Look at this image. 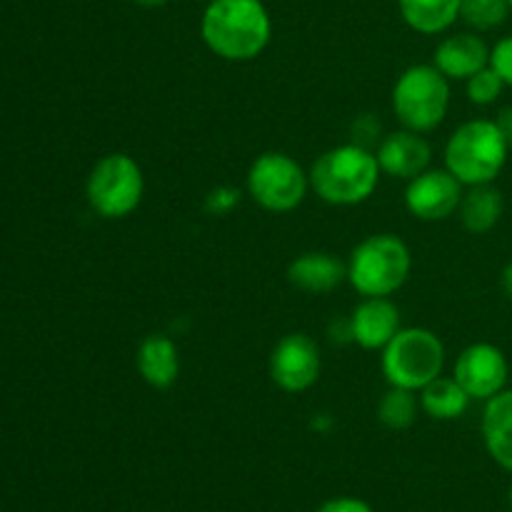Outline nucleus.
Listing matches in <instances>:
<instances>
[{
  "label": "nucleus",
  "mask_w": 512,
  "mask_h": 512,
  "mask_svg": "<svg viewBox=\"0 0 512 512\" xmlns=\"http://www.w3.org/2000/svg\"><path fill=\"white\" fill-rule=\"evenodd\" d=\"M500 283H503V290L505 295H508V300H512V260L503 268V278H500Z\"/></svg>",
  "instance_id": "cd10ccee"
},
{
  "label": "nucleus",
  "mask_w": 512,
  "mask_h": 512,
  "mask_svg": "<svg viewBox=\"0 0 512 512\" xmlns=\"http://www.w3.org/2000/svg\"><path fill=\"white\" fill-rule=\"evenodd\" d=\"M510 145L495 120H468L450 133L445 143V165L465 188L488 185L498 180L508 163Z\"/></svg>",
  "instance_id": "20e7f679"
},
{
  "label": "nucleus",
  "mask_w": 512,
  "mask_h": 512,
  "mask_svg": "<svg viewBox=\"0 0 512 512\" xmlns=\"http://www.w3.org/2000/svg\"><path fill=\"white\" fill-rule=\"evenodd\" d=\"M495 125H498V130L503 133L505 143H508L512 150V105H505V108L500 110L498 118H495Z\"/></svg>",
  "instance_id": "bb28decb"
},
{
  "label": "nucleus",
  "mask_w": 512,
  "mask_h": 512,
  "mask_svg": "<svg viewBox=\"0 0 512 512\" xmlns=\"http://www.w3.org/2000/svg\"><path fill=\"white\" fill-rule=\"evenodd\" d=\"M505 213V198L493 183L488 185H470L460 200V223L468 233L485 235L500 223Z\"/></svg>",
  "instance_id": "a211bd4d"
},
{
  "label": "nucleus",
  "mask_w": 512,
  "mask_h": 512,
  "mask_svg": "<svg viewBox=\"0 0 512 512\" xmlns=\"http://www.w3.org/2000/svg\"><path fill=\"white\" fill-rule=\"evenodd\" d=\"M320 348L310 335L288 333L275 343L268 360L270 380L283 393H305L320 380Z\"/></svg>",
  "instance_id": "1a4fd4ad"
},
{
  "label": "nucleus",
  "mask_w": 512,
  "mask_h": 512,
  "mask_svg": "<svg viewBox=\"0 0 512 512\" xmlns=\"http://www.w3.org/2000/svg\"><path fill=\"white\" fill-rule=\"evenodd\" d=\"M353 343L363 350H380L400 333V308L390 298H363L348 315Z\"/></svg>",
  "instance_id": "ddd939ff"
},
{
  "label": "nucleus",
  "mask_w": 512,
  "mask_h": 512,
  "mask_svg": "<svg viewBox=\"0 0 512 512\" xmlns=\"http://www.w3.org/2000/svg\"><path fill=\"white\" fill-rule=\"evenodd\" d=\"M315 512H373V508L360 498H333L325 500Z\"/></svg>",
  "instance_id": "a878e982"
},
{
  "label": "nucleus",
  "mask_w": 512,
  "mask_h": 512,
  "mask_svg": "<svg viewBox=\"0 0 512 512\" xmlns=\"http://www.w3.org/2000/svg\"><path fill=\"white\" fill-rule=\"evenodd\" d=\"M138 373L150 388L168 390L173 388L180 375V353L178 345L168 335H148L140 340L135 353Z\"/></svg>",
  "instance_id": "dca6fc26"
},
{
  "label": "nucleus",
  "mask_w": 512,
  "mask_h": 512,
  "mask_svg": "<svg viewBox=\"0 0 512 512\" xmlns=\"http://www.w3.org/2000/svg\"><path fill=\"white\" fill-rule=\"evenodd\" d=\"M245 190L268 213H293L310 190V175L293 155L268 150L250 163Z\"/></svg>",
  "instance_id": "6e6552de"
},
{
  "label": "nucleus",
  "mask_w": 512,
  "mask_h": 512,
  "mask_svg": "<svg viewBox=\"0 0 512 512\" xmlns=\"http://www.w3.org/2000/svg\"><path fill=\"white\" fill-rule=\"evenodd\" d=\"M465 185L448 168H428L418 178L408 180L405 208L413 218L440 223L458 213Z\"/></svg>",
  "instance_id": "9b49d317"
},
{
  "label": "nucleus",
  "mask_w": 512,
  "mask_h": 512,
  "mask_svg": "<svg viewBox=\"0 0 512 512\" xmlns=\"http://www.w3.org/2000/svg\"><path fill=\"white\" fill-rule=\"evenodd\" d=\"M380 368L388 385L420 393L430 380L443 375L445 345L440 335L428 328H400L383 348Z\"/></svg>",
  "instance_id": "423d86ee"
},
{
  "label": "nucleus",
  "mask_w": 512,
  "mask_h": 512,
  "mask_svg": "<svg viewBox=\"0 0 512 512\" xmlns=\"http://www.w3.org/2000/svg\"><path fill=\"white\" fill-rule=\"evenodd\" d=\"M308 175L310 190L323 203L350 208L373 198L383 170L373 150L360 143H345L318 155Z\"/></svg>",
  "instance_id": "f03ea898"
},
{
  "label": "nucleus",
  "mask_w": 512,
  "mask_h": 512,
  "mask_svg": "<svg viewBox=\"0 0 512 512\" xmlns=\"http://www.w3.org/2000/svg\"><path fill=\"white\" fill-rule=\"evenodd\" d=\"M418 398L420 410H423L428 418L443 420V423L463 418V415L468 413L470 403H473L470 395L463 390V385H460L453 375H450V378L438 375L435 380H430V383L420 390Z\"/></svg>",
  "instance_id": "aec40b11"
},
{
  "label": "nucleus",
  "mask_w": 512,
  "mask_h": 512,
  "mask_svg": "<svg viewBox=\"0 0 512 512\" xmlns=\"http://www.w3.org/2000/svg\"><path fill=\"white\" fill-rule=\"evenodd\" d=\"M420 410V398L415 390L390 385L378 400V420L388 430H408L415 423Z\"/></svg>",
  "instance_id": "412c9836"
},
{
  "label": "nucleus",
  "mask_w": 512,
  "mask_h": 512,
  "mask_svg": "<svg viewBox=\"0 0 512 512\" xmlns=\"http://www.w3.org/2000/svg\"><path fill=\"white\" fill-rule=\"evenodd\" d=\"M205 48L228 63H248L265 53L273 18L263 0H210L200 18Z\"/></svg>",
  "instance_id": "f257e3e1"
},
{
  "label": "nucleus",
  "mask_w": 512,
  "mask_h": 512,
  "mask_svg": "<svg viewBox=\"0 0 512 512\" xmlns=\"http://www.w3.org/2000/svg\"><path fill=\"white\" fill-rule=\"evenodd\" d=\"M285 275L293 288L310 295H325L333 293L340 283L348 280V263H343L338 255L328 253V250H308L290 260Z\"/></svg>",
  "instance_id": "2eb2a0df"
},
{
  "label": "nucleus",
  "mask_w": 512,
  "mask_h": 512,
  "mask_svg": "<svg viewBox=\"0 0 512 512\" xmlns=\"http://www.w3.org/2000/svg\"><path fill=\"white\" fill-rule=\"evenodd\" d=\"M508 3H510V10H512V0H508Z\"/></svg>",
  "instance_id": "7c9ffc66"
},
{
  "label": "nucleus",
  "mask_w": 512,
  "mask_h": 512,
  "mask_svg": "<svg viewBox=\"0 0 512 512\" xmlns=\"http://www.w3.org/2000/svg\"><path fill=\"white\" fill-rule=\"evenodd\" d=\"M433 65L453 83L468 80L490 65V45L478 33H453L435 48Z\"/></svg>",
  "instance_id": "4468645a"
},
{
  "label": "nucleus",
  "mask_w": 512,
  "mask_h": 512,
  "mask_svg": "<svg viewBox=\"0 0 512 512\" xmlns=\"http://www.w3.org/2000/svg\"><path fill=\"white\" fill-rule=\"evenodd\" d=\"M483 443L490 458L512 473V390L505 388L483 408Z\"/></svg>",
  "instance_id": "f3484780"
},
{
  "label": "nucleus",
  "mask_w": 512,
  "mask_h": 512,
  "mask_svg": "<svg viewBox=\"0 0 512 512\" xmlns=\"http://www.w3.org/2000/svg\"><path fill=\"white\" fill-rule=\"evenodd\" d=\"M508 85L503 83L498 73L493 68H483L480 73H475L473 78L465 80V93H468V100L473 105H480V108H488V105L498 103V98L503 95V90Z\"/></svg>",
  "instance_id": "5701e85b"
},
{
  "label": "nucleus",
  "mask_w": 512,
  "mask_h": 512,
  "mask_svg": "<svg viewBox=\"0 0 512 512\" xmlns=\"http://www.w3.org/2000/svg\"><path fill=\"white\" fill-rule=\"evenodd\" d=\"M145 195V175L128 153H108L93 165L85 180L90 210L105 220H123L138 210Z\"/></svg>",
  "instance_id": "0eeeda50"
},
{
  "label": "nucleus",
  "mask_w": 512,
  "mask_h": 512,
  "mask_svg": "<svg viewBox=\"0 0 512 512\" xmlns=\"http://www.w3.org/2000/svg\"><path fill=\"white\" fill-rule=\"evenodd\" d=\"M510 365L503 350L493 343H473L458 355L453 365V378L463 385L470 400L488 403L508 388Z\"/></svg>",
  "instance_id": "9d476101"
},
{
  "label": "nucleus",
  "mask_w": 512,
  "mask_h": 512,
  "mask_svg": "<svg viewBox=\"0 0 512 512\" xmlns=\"http://www.w3.org/2000/svg\"><path fill=\"white\" fill-rule=\"evenodd\" d=\"M413 253L408 243L393 233L368 235L348 258V283L363 298H390L410 278Z\"/></svg>",
  "instance_id": "7ed1b4c3"
},
{
  "label": "nucleus",
  "mask_w": 512,
  "mask_h": 512,
  "mask_svg": "<svg viewBox=\"0 0 512 512\" xmlns=\"http://www.w3.org/2000/svg\"><path fill=\"white\" fill-rule=\"evenodd\" d=\"M490 68L503 78V83L512 88V35L500 38L498 43L490 48Z\"/></svg>",
  "instance_id": "b1692460"
},
{
  "label": "nucleus",
  "mask_w": 512,
  "mask_h": 512,
  "mask_svg": "<svg viewBox=\"0 0 512 512\" xmlns=\"http://www.w3.org/2000/svg\"><path fill=\"white\" fill-rule=\"evenodd\" d=\"M135 3H138L140 8H163L168 0H135Z\"/></svg>",
  "instance_id": "c85d7f7f"
},
{
  "label": "nucleus",
  "mask_w": 512,
  "mask_h": 512,
  "mask_svg": "<svg viewBox=\"0 0 512 512\" xmlns=\"http://www.w3.org/2000/svg\"><path fill=\"white\" fill-rule=\"evenodd\" d=\"M375 158H378L383 175H390V178L408 183V180L418 178L420 173H425L430 168L433 148H430L423 133L400 128L380 140L378 150H375Z\"/></svg>",
  "instance_id": "f8f14e48"
},
{
  "label": "nucleus",
  "mask_w": 512,
  "mask_h": 512,
  "mask_svg": "<svg viewBox=\"0 0 512 512\" xmlns=\"http://www.w3.org/2000/svg\"><path fill=\"white\" fill-rule=\"evenodd\" d=\"M510 13L508 0H463L460 3V20L475 33L500 28Z\"/></svg>",
  "instance_id": "4be33fe9"
},
{
  "label": "nucleus",
  "mask_w": 512,
  "mask_h": 512,
  "mask_svg": "<svg viewBox=\"0 0 512 512\" xmlns=\"http://www.w3.org/2000/svg\"><path fill=\"white\" fill-rule=\"evenodd\" d=\"M240 203V190L230 188V185H220V188L210 190L205 198V210L210 215H228L235 205Z\"/></svg>",
  "instance_id": "393cba45"
},
{
  "label": "nucleus",
  "mask_w": 512,
  "mask_h": 512,
  "mask_svg": "<svg viewBox=\"0 0 512 512\" xmlns=\"http://www.w3.org/2000/svg\"><path fill=\"white\" fill-rule=\"evenodd\" d=\"M508 500H510V508H512V485H510V493H508Z\"/></svg>",
  "instance_id": "c756f323"
},
{
  "label": "nucleus",
  "mask_w": 512,
  "mask_h": 512,
  "mask_svg": "<svg viewBox=\"0 0 512 512\" xmlns=\"http://www.w3.org/2000/svg\"><path fill=\"white\" fill-rule=\"evenodd\" d=\"M463 0H398L400 18L420 35H440L460 20Z\"/></svg>",
  "instance_id": "6ab92c4d"
},
{
  "label": "nucleus",
  "mask_w": 512,
  "mask_h": 512,
  "mask_svg": "<svg viewBox=\"0 0 512 512\" xmlns=\"http://www.w3.org/2000/svg\"><path fill=\"white\" fill-rule=\"evenodd\" d=\"M390 103L403 128L425 135L448 115L450 80L433 63L410 65L395 80Z\"/></svg>",
  "instance_id": "39448f33"
}]
</instances>
